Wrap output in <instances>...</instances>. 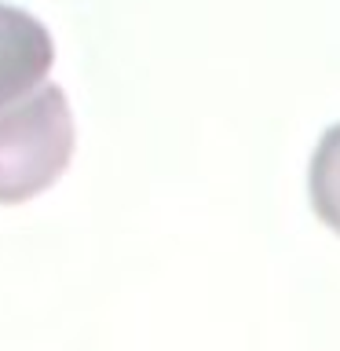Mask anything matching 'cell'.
Listing matches in <instances>:
<instances>
[{
  "label": "cell",
  "mask_w": 340,
  "mask_h": 351,
  "mask_svg": "<svg viewBox=\"0 0 340 351\" xmlns=\"http://www.w3.org/2000/svg\"><path fill=\"white\" fill-rule=\"evenodd\" d=\"M73 154V114L59 84L0 110V205L48 191Z\"/></svg>",
  "instance_id": "6da1fadb"
},
{
  "label": "cell",
  "mask_w": 340,
  "mask_h": 351,
  "mask_svg": "<svg viewBox=\"0 0 340 351\" xmlns=\"http://www.w3.org/2000/svg\"><path fill=\"white\" fill-rule=\"evenodd\" d=\"M311 205L340 234V121L326 128L311 158Z\"/></svg>",
  "instance_id": "3957f363"
},
{
  "label": "cell",
  "mask_w": 340,
  "mask_h": 351,
  "mask_svg": "<svg viewBox=\"0 0 340 351\" xmlns=\"http://www.w3.org/2000/svg\"><path fill=\"white\" fill-rule=\"evenodd\" d=\"M55 44L48 26L22 8L0 4V110L48 84Z\"/></svg>",
  "instance_id": "7a4b0ae2"
}]
</instances>
